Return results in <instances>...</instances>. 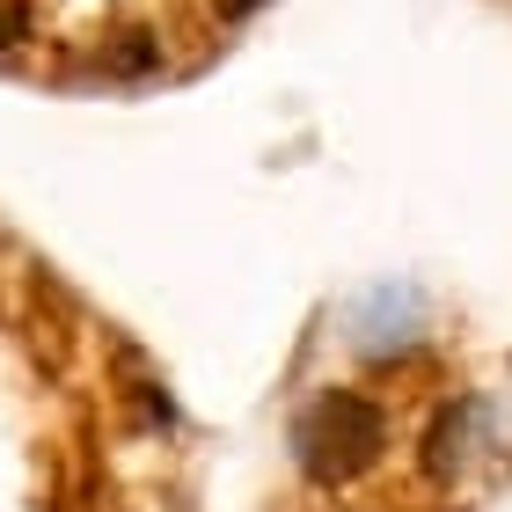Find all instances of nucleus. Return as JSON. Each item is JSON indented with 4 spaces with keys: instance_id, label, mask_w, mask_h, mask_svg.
Masks as SVG:
<instances>
[{
    "instance_id": "nucleus-4",
    "label": "nucleus",
    "mask_w": 512,
    "mask_h": 512,
    "mask_svg": "<svg viewBox=\"0 0 512 512\" xmlns=\"http://www.w3.org/2000/svg\"><path fill=\"white\" fill-rule=\"evenodd\" d=\"M213 8H220V15H227V22H249V15H256V8H264V0H213Z\"/></svg>"
},
{
    "instance_id": "nucleus-1",
    "label": "nucleus",
    "mask_w": 512,
    "mask_h": 512,
    "mask_svg": "<svg viewBox=\"0 0 512 512\" xmlns=\"http://www.w3.org/2000/svg\"><path fill=\"white\" fill-rule=\"evenodd\" d=\"M381 447H388V410L359 388H322L315 403L293 417V461L322 491L359 483L381 461Z\"/></svg>"
},
{
    "instance_id": "nucleus-2",
    "label": "nucleus",
    "mask_w": 512,
    "mask_h": 512,
    "mask_svg": "<svg viewBox=\"0 0 512 512\" xmlns=\"http://www.w3.org/2000/svg\"><path fill=\"white\" fill-rule=\"evenodd\" d=\"M476 403H461V410H447V417H439V425H432V439H425V476L432 483H454L461 476V461H469V425H476Z\"/></svg>"
},
{
    "instance_id": "nucleus-3",
    "label": "nucleus",
    "mask_w": 512,
    "mask_h": 512,
    "mask_svg": "<svg viewBox=\"0 0 512 512\" xmlns=\"http://www.w3.org/2000/svg\"><path fill=\"white\" fill-rule=\"evenodd\" d=\"M30 37V0H0V44H22Z\"/></svg>"
}]
</instances>
